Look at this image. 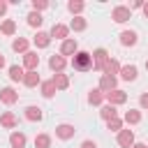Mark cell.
<instances>
[{
  "instance_id": "19",
  "label": "cell",
  "mask_w": 148,
  "mask_h": 148,
  "mask_svg": "<svg viewBox=\"0 0 148 148\" xmlns=\"http://www.w3.org/2000/svg\"><path fill=\"white\" fill-rule=\"evenodd\" d=\"M51 81H53V86H56V88H60V90H65V88L69 86V79H67L65 74H53V79H51Z\"/></svg>"
},
{
  "instance_id": "21",
  "label": "cell",
  "mask_w": 148,
  "mask_h": 148,
  "mask_svg": "<svg viewBox=\"0 0 148 148\" xmlns=\"http://www.w3.org/2000/svg\"><path fill=\"white\" fill-rule=\"evenodd\" d=\"M12 49H14L16 53H28V39H23V37H18V39H14V44H12Z\"/></svg>"
},
{
  "instance_id": "37",
  "label": "cell",
  "mask_w": 148,
  "mask_h": 148,
  "mask_svg": "<svg viewBox=\"0 0 148 148\" xmlns=\"http://www.w3.org/2000/svg\"><path fill=\"white\" fill-rule=\"evenodd\" d=\"M5 12H7V2H0V16H2Z\"/></svg>"
},
{
  "instance_id": "23",
  "label": "cell",
  "mask_w": 148,
  "mask_h": 148,
  "mask_svg": "<svg viewBox=\"0 0 148 148\" xmlns=\"http://www.w3.org/2000/svg\"><path fill=\"white\" fill-rule=\"evenodd\" d=\"M99 116L109 123V120H113L116 118V106H111V104H106V106H102V111H99Z\"/></svg>"
},
{
  "instance_id": "16",
  "label": "cell",
  "mask_w": 148,
  "mask_h": 148,
  "mask_svg": "<svg viewBox=\"0 0 148 148\" xmlns=\"http://www.w3.org/2000/svg\"><path fill=\"white\" fill-rule=\"evenodd\" d=\"M23 83H25L28 88H35V86L39 83V74H37V72H25V74H23Z\"/></svg>"
},
{
  "instance_id": "11",
  "label": "cell",
  "mask_w": 148,
  "mask_h": 148,
  "mask_svg": "<svg viewBox=\"0 0 148 148\" xmlns=\"http://www.w3.org/2000/svg\"><path fill=\"white\" fill-rule=\"evenodd\" d=\"M9 143H12V148H23L25 146V134L23 132H12L9 134Z\"/></svg>"
},
{
  "instance_id": "31",
  "label": "cell",
  "mask_w": 148,
  "mask_h": 148,
  "mask_svg": "<svg viewBox=\"0 0 148 148\" xmlns=\"http://www.w3.org/2000/svg\"><path fill=\"white\" fill-rule=\"evenodd\" d=\"M106 127H109L111 132H120V130H123V120H120V118H113V120L106 123Z\"/></svg>"
},
{
  "instance_id": "29",
  "label": "cell",
  "mask_w": 148,
  "mask_h": 148,
  "mask_svg": "<svg viewBox=\"0 0 148 148\" xmlns=\"http://www.w3.org/2000/svg\"><path fill=\"white\" fill-rule=\"evenodd\" d=\"M42 95H44V97H53V95H56L53 81H44V83H42Z\"/></svg>"
},
{
  "instance_id": "9",
  "label": "cell",
  "mask_w": 148,
  "mask_h": 148,
  "mask_svg": "<svg viewBox=\"0 0 148 148\" xmlns=\"http://www.w3.org/2000/svg\"><path fill=\"white\" fill-rule=\"evenodd\" d=\"M16 99H18V92H16V90H12V88H2V90H0V102L14 104Z\"/></svg>"
},
{
  "instance_id": "41",
  "label": "cell",
  "mask_w": 148,
  "mask_h": 148,
  "mask_svg": "<svg viewBox=\"0 0 148 148\" xmlns=\"http://www.w3.org/2000/svg\"><path fill=\"white\" fill-rule=\"evenodd\" d=\"M146 69H148V60H146Z\"/></svg>"
},
{
  "instance_id": "10",
  "label": "cell",
  "mask_w": 148,
  "mask_h": 148,
  "mask_svg": "<svg viewBox=\"0 0 148 148\" xmlns=\"http://www.w3.org/2000/svg\"><path fill=\"white\" fill-rule=\"evenodd\" d=\"M74 132H76V130H74L72 125H58V127H56V136H58V139H65V141L72 139Z\"/></svg>"
},
{
  "instance_id": "20",
  "label": "cell",
  "mask_w": 148,
  "mask_h": 148,
  "mask_svg": "<svg viewBox=\"0 0 148 148\" xmlns=\"http://www.w3.org/2000/svg\"><path fill=\"white\" fill-rule=\"evenodd\" d=\"M25 118L32 120V123H35V120H42V109H39V106H28V109H25Z\"/></svg>"
},
{
  "instance_id": "33",
  "label": "cell",
  "mask_w": 148,
  "mask_h": 148,
  "mask_svg": "<svg viewBox=\"0 0 148 148\" xmlns=\"http://www.w3.org/2000/svg\"><path fill=\"white\" fill-rule=\"evenodd\" d=\"M67 9H69L72 14H79V12L83 9V2H79V0H72V2L67 5Z\"/></svg>"
},
{
  "instance_id": "3",
  "label": "cell",
  "mask_w": 148,
  "mask_h": 148,
  "mask_svg": "<svg viewBox=\"0 0 148 148\" xmlns=\"http://www.w3.org/2000/svg\"><path fill=\"white\" fill-rule=\"evenodd\" d=\"M104 99H106V102H109L111 106H116V104H123V102L127 99V95H125L123 90H118V88H116V90L106 92V95H104Z\"/></svg>"
},
{
  "instance_id": "13",
  "label": "cell",
  "mask_w": 148,
  "mask_h": 148,
  "mask_svg": "<svg viewBox=\"0 0 148 148\" xmlns=\"http://www.w3.org/2000/svg\"><path fill=\"white\" fill-rule=\"evenodd\" d=\"M76 53V39H65L60 46V56H72Z\"/></svg>"
},
{
  "instance_id": "24",
  "label": "cell",
  "mask_w": 148,
  "mask_h": 148,
  "mask_svg": "<svg viewBox=\"0 0 148 148\" xmlns=\"http://www.w3.org/2000/svg\"><path fill=\"white\" fill-rule=\"evenodd\" d=\"M0 125H2V127H14V125H16V116L9 113V111L2 113V116H0Z\"/></svg>"
},
{
  "instance_id": "32",
  "label": "cell",
  "mask_w": 148,
  "mask_h": 148,
  "mask_svg": "<svg viewBox=\"0 0 148 148\" xmlns=\"http://www.w3.org/2000/svg\"><path fill=\"white\" fill-rule=\"evenodd\" d=\"M72 30H83L86 28V18H81V16H76V18H72V25H69Z\"/></svg>"
},
{
  "instance_id": "1",
  "label": "cell",
  "mask_w": 148,
  "mask_h": 148,
  "mask_svg": "<svg viewBox=\"0 0 148 148\" xmlns=\"http://www.w3.org/2000/svg\"><path fill=\"white\" fill-rule=\"evenodd\" d=\"M72 67H74L76 72H88V69L92 67V56L86 53V51H76L74 58H72Z\"/></svg>"
},
{
  "instance_id": "6",
  "label": "cell",
  "mask_w": 148,
  "mask_h": 148,
  "mask_svg": "<svg viewBox=\"0 0 148 148\" xmlns=\"http://www.w3.org/2000/svg\"><path fill=\"white\" fill-rule=\"evenodd\" d=\"M99 90L106 95V92H111V90H116V76H109V74H104L102 76V81H99Z\"/></svg>"
},
{
  "instance_id": "30",
  "label": "cell",
  "mask_w": 148,
  "mask_h": 148,
  "mask_svg": "<svg viewBox=\"0 0 148 148\" xmlns=\"http://www.w3.org/2000/svg\"><path fill=\"white\" fill-rule=\"evenodd\" d=\"M141 120V113L139 111H134V109H130L127 113H125V123H130V125H136Z\"/></svg>"
},
{
  "instance_id": "14",
  "label": "cell",
  "mask_w": 148,
  "mask_h": 148,
  "mask_svg": "<svg viewBox=\"0 0 148 148\" xmlns=\"http://www.w3.org/2000/svg\"><path fill=\"white\" fill-rule=\"evenodd\" d=\"M49 67H51L56 74H60V72H62V67H65V58H62V56H51Z\"/></svg>"
},
{
  "instance_id": "39",
  "label": "cell",
  "mask_w": 148,
  "mask_h": 148,
  "mask_svg": "<svg viewBox=\"0 0 148 148\" xmlns=\"http://www.w3.org/2000/svg\"><path fill=\"white\" fill-rule=\"evenodd\" d=\"M141 9H143V14H146V16H148V2H146V5H143V7H141Z\"/></svg>"
},
{
  "instance_id": "4",
  "label": "cell",
  "mask_w": 148,
  "mask_h": 148,
  "mask_svg": "<svg viewBox=\"0 0 148 148\" xmlns=\"http://www.w3.org/2000/svg\"><path fill=\"white\" fill-rule=\"evenodd\" d=\"M23 65L28 67V72H35V69H37V65H39V56H37V53H32V51L23 53Z\"/></svg>"
},
{
  "instance_id": "36",
  "label": "cell",
  "mask_w": 148,
  "mask_h": 148,
  "mask_svg": "<svg viewBox=\"0 0 148 148\" xmlns=\"http://www.w3.org/2000/svg\"><path fill=\"white\" fill-rule=\"evenodd\" d=\"M81 148H97V143H95V141H83Z\"/></svg>"
},
{
  "instance_id": "25",
  "label": "cell",
  "mask_w": 148,
  "mask_h": 148,
  "mask_svg": "<svg viewBox=\"0 0 148 148\" xmlns=\"http://www.w3.org/2000/svg\"><path fill=\"white\" fill-rule=\"evenodd\" d=\"M51 146V136L49 134H37L35 136V148H49Z\"/></svg>"
},
{
  "instance_id": "2",
  "label": "cell",
  "mask_w": 148,
  "mask_h": 148,
  "mask_svg": "<svg viewBox=\"0 0 148 148\" xmlns=\"http://www.w3.org/2000/svg\"><path fill=\"white\" fill-rule=\"evenodd\" d=\"M118 146L120 148H132L134 146V132L132 130H120L118 132Z\"/></svg>"
},
{
  "instance_id": "8",
  "label": "cell",
  "mask_w": 148,
  "mask_h": 148,
  "mask_svg": "<svg viewBox=\"0 0 148 148\" xmlns=\"http://www.w3.org/2000/svg\"><path fill=\"white\" fill-rule=\"evenodd\" d=\"M92 56H95V62H92V67H95V69H104V65H106V60H109V58H106L109 53H106L104 49H97Z\"/></svg>"
},
{
  "instance_id": "17",
  "label": "cell",
  "mask_w": 148,
  "mask_h": 148,
  "mask_svg": "<svg viewBox=\"0 0 148 148\" xmlns=\"http://www.w3.org/2000/svg\"><path fill=\"white\" fill-rule=\"evenodd\" d=\"M49 42H51V35H46V32H37V35H35V46H37V49L49 46Z\"/></svg>"
},
{
  "instance_id": "15",
  "label": "cell",
  "mask_w": 148,
  "mask_h": 148,
  "mask_svg": "<svg viewBox=\"0 0 148 148\" xmlns=\"http://www.w3.org/2000/svg\"><path fill=\"white\" fill-rule=\"evenodd\" d=\"M120 76H123L125 81H134V79H136V67H134V65H125V67H120Z\"/></svg>"
},
{
  "instance_id": "12",
  "label": "cell",
  "mask_w": 148,
  "mask_h": 148,
  "mask_svg": "<svg viewBox=\"0 0 148 148\" xmlns=\"http://www.w3.org/2000/svg\"><path fill=\"white\" fill-rule=\"evenodd\" d=\"M120 44H123V46H134V44H136V32H134V30H125V32L120 35Z\"/></svg>"
},
{
  "instance_id": "34",
  "label": "cell",
  "mask_w": 148,
  "mask_h": 148,
  "mask_svg": "<svg viewBox=\"0 0 148 148\" xmlns=\"http://www.w3.org/2000/svg\"><path fill=\"white\" fill-rule=\"evenodd\" d=\"M46 7H49V2H44V0H35V2H32V9H35V12H42V9H46Z\"/></svg>"
},
{
  "instance_id": "40",
  "label": "cell",
  "mask_w": 148,
  "mask_h": 148,
  "mask_svg": "<svg viewBox=\"0 0 148 148\" xmlns=\"http://www.w3.org/2000/svg\"><path fill=\"white\" fill-rule=\"evenodd\" d=\"M5 67V56H0V69Z\"/></svg>"
},
{
  "instance_id": "22",
  "label": "cell",
  "mask_w": 148,
  "mask_h": 148,
  "mask_svg": "<svg viewBox=\"0 0 148 148\" xmlns=\"http://www.w3.org/2000/svg\"><path fill=\"white\" fill-rule=\"evenodd\" d=\"M102 99H104V92H102L99 88H95V90L88 92V102H90V104H102Z\"/></svg>"
},
{
  "instance_id": "38",
  "label": "cell",
  "mask_w": 148,
  "mask_h": 148,
  "mask_svg": "<svg viewBox=\"0 0 148 148\" xmlns=\"http://www.w3.org/2000/svg\"><path fill=\"white\" fill-rule=\"evenodd\" d=\"M132 148H148V146H146V143H134Z\"/></svg>"
},
{
  "instance_id": "7",
  "label": "cell",
  "mask_w": 148,
  "mask_h": 148,
  "mask_svg": "<svg viewBox=\"0 0 148 148\" xmlns=\"http://www.w3.org/2000/svg\"><path fill=\"white\" fill-rule=\"evenodd\" d=\"M67 35H69V28L67 25H62V23H56L53 28H51V37H56V39H67Z\"/></svg>"
},
{
  "instance_id": "27",
  "label": "cell",
  "mask_w": 148,
  "mask_h": 148,
  "mask_svg": "<svg viewBox=\"0 0 148 148\" xmlns=\"http://www.w3.org/2000/svg\"><path fill=\"white\" fill-rule=\"evenodd\" d=\"M42 21H44V18H42V14H39V12H30V14H28V23H30L32 28H39V25H42Z\"/></svg>"
},
{
  "instance_id": "28",
  "label": "cell",
  "mask_w": 148,
  "mask_h": 148,
  "mask_svg": "<svg viewBox=\"0 0 148 148\" xmlns=\"http://www.w3.org/2000/svg\"><path fill=\"white\" fill-rule=\"evenodd\" d=\"M14 30H16V23H14L12 18H7V21L0 25V32H2V35H14Z\"/></svg>"
},
{
  "instance_id": "18",
  "label": "cell",
  "mask_w": 148,
  "mask_h": 148,
  "mask_svg": "<svg viewBox=\"0 0 148 148\" xmlns=\"http://www.w3.org/2000/svg\"><path fill=\"white\" fill-rule=\"evenodd\" d=\"M120 72V65H118V60H106V65H104V74H109V76H113V74H118Z\"/></svg>"
},
{
  "instance_id": "5",
  "label": "cell",
  "mask_w": 148,
  "mask_h": 148,
  "mask_svg": "<svg viewBox=\"0 0 148 148\" xmlns=\"http://www.w3.org/2000/svg\"><path fill=\"white\" fill-rule=\"evenodd\" d=\"M111 16H113V21H116V23H125V21L132 16V12H130V7H116Z\"/></svg>"
},
{
  "instance_id": "35",
  "label": "cell",
  "mask_w": 148,
  "mask_h": 148,
  "mask_svg": "<svg viewBox=\"0 0 148 148\" xmlns=\"http://www.w3.org/2000/svg\"><path fill=\"white\" fill-rule=\"evenodd\" d=\"M139 102H141V106H143V109H148V92H143Z\"/></svg>"
},
{
  "instance_id": "26",
  "label": "cell",
  "mask_w": 148,
  "mask_h": 148,
  "mask_svg": "<svg viewBox=\"0 0 148 148\" xmlns=\"http://www.w3.org/2000/svg\"><path fill=\"white\" fill-rule=\"evenodd\" d=\"M9 79H12V81H23V67L12 65V67H9Z\"/></svg>"
}]
</instances>
